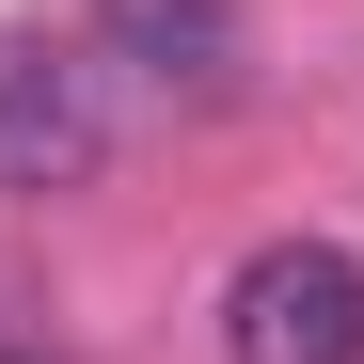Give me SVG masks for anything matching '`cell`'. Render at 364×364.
<instances>
[{"instance_id":"1","label":"cell","mask_w":364,"mask_h":364,"mask_svg":"<svg viewBox=\"0 0 364 364\" xmlns=\"http://www.w3.org/2000/svg\"><path fill=\"white\" fill-rule=\"evenodd\" d=\"M222 364H364V254L348 237H254L222 285Z\"/></svg>"},{"instance_id":"2","label":"cell","mask_w":364,"mask_h":364,"mask_svg":"<svg viewBox=\"0 0 364 364\" xmlns=\"http://www.w3.org/2000/svg\"><path fill=\"white\" fill-rule=\"evenodd\" d=\"M95 159H111V95H95V64H80V48H48V32H16V48H0V206L80 191Z\"/></svg>"},{"instance_id":"3","label":"cell","mask_w":364,"mask_h":364,"mask_svg":"<svg viewBox=\"0 0 364 364\" xmlns=\"http://www.w3.org/2000/svg\"><path fill=\"white\" fill-rule=\"evenodd\" d=\"M95 16L127 32L159 80H174V64H222V0H95Z\"/></svg>"},{"instance_id":"4","label":"cell","mask_w":364,"mask_h":364,"mask_svg":"<svg viewBox=\"0 0 364 364\" xmlns=\"http://www.w3.org/2000/svg\"><path fill=\"white\" fill-rule=\"evenodd\" d=\"M0 364H16V348H0Z\"/></svg>"}]
</instances>
